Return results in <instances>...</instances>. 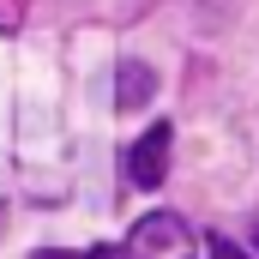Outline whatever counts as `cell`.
I'll list each match as a JSON object with an SVG mask.
<instances>
[{
    "label": "cell",
    "instance_id": "obj_1",
    "mask_svg": "<svg viewBox=\"0 0 259 259\" xmlns=\"http://www.w3.org/2000/svg\"><path fill=\"white\" fill-rule=\"evenodd\" d=\"M127 259H193V229L175 211H145L127 229Z\"/></svg>",
    "mask_w": 259,
    "mask_h": 259
},
{
    "label": "cell",
    "instance_id": "obj_2",
    "mask_svg": "<svg viewBox=\"0 0 259 259\" xmlns=\"http://www.w3.org/2000/svg\"><path fill=\"white\" fill-rule=\"evenodd\" d=\"M169 145H175V133H169V121H157V127L127 151V181L133 187H145V193L163 187V175H169Z\"/></svg>",
    "mask_w": 259,
    "mask_h": 259
},
{
    "label": "cell",
    "instance_id": "obj_3",
    "mask_svg": "<svg viewBox=\"0 0 259 259\" xmlns=\"http://www.w3.org/2000/svg\"><path fill=\"white\" fill-rule=\"evenodd\" d=\"M157 97V72L145 61H121V72H115V103L121 109H145Z\"/></svg>",
    "mask_w": 259,
    "mask_h": 259
},
{
    "label": "cell",
    "instance_id": "obj_4",
    "mask_svg": "<svg viewBox=\"0 0 259 259\" xmlns=\"http://www.w3.org/2000/svg\"><path fill=\"white\" fill-rule=\"evenodd\" d=\"M211 259H247L235 241H223V235H211Z\"/></svg>",
    "mask_w": 259,
    "mask_h": 259
},
{
    "label": "cell",
    "instance_id": "obj_5",
    "mask_svg": "<svg viewBox=\"0 0 259 259\" xmlns=\"http://www.w3.org/2000/svg\"><path fill=\"white\" fill-rule=\"evenodd\" d=\"M42 259H121V253H42Z\"/></svg>",
    "mask_w": 259,
    "mask_h": 259
},
{
    "label": "cell",
    "instance_id": "obj_6",
    "mask_svg": "<svg viewBox=\"0 0 259 259\" xmlns=\"http://www.w3.org/2000/svg\"><path fill=\"white\" fill-rule=\"evenodd\" d=\"M0 217H6V211H0Z\"/></svg>",
    "mask_w": 259,
    "mask_h": 259
}]
</instances>
